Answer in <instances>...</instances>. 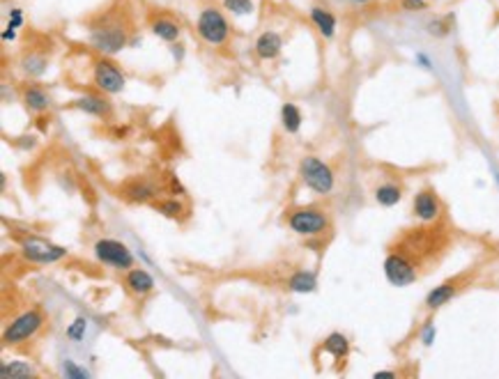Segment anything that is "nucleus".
<instances>
[{
    "instance_id": "19",
    "label": "nucleus",
    "mask_w": 499,
    "mask_h": 379,
    "mask_svg": "<svg viewBox=\"0 0 499 379\" xmlns=\"http://www.w3.org/2000/svg\"><path fill=\"white\" fill-rule=\"evenodd\" d=\"M308 17H311L313 26L317 28V33H320L324 40H334L336 37V30H338V19L336 14L327 10V7H320L315 5L311 7V12H308Z\"/></svg>"
},
{
    "instance_id": "16",
    "label": "nucleus",
    "mask_w": 499,
    "mask_h": 379,
    "mask_svg": "<svg viewBox=\"0 0 499 379\" xmlns=\"http://www.w3.org/2000/svg\"><path fill=\"white\" fill-rule=\"evenodd\" d=\"M405 184L400 179H384L373 188V198L380 207H396L403 200Z\"/></svg>"
},
{
    "instance_id": "36",
    "label": "nucleus",
    "mask_w": 499,
    "mask_h": 379,
    "mask_svg": "<svg viewBox=\"0 0 499 379\" xmlns=\"http://www.w3.org/2000/svg\"><path fill=\"white\" fill-rule=\"evenodd\" d=\"M171 191L173 193H180V195H184L187 191H184V186L180 184V179L175 177V175H171Z\"/></svg>"
},
{
    "instance_id": "10",
    "label": "nucleus",
    "mask_w": 499,
    "mask_h": 379,
    "mask_svg": "<svg viewBox=\"0 0 499 379\" xmlns=\"http://www.w3.org/2000/svg\"><path fill=\"white\" fill-rule=\"evenodd\" d=\"M442 200L433 186H423L412 198V216L419 223H437L442 218Z\"/></svg>"
},
{
    "instance_id": "34",
    "label": "nucleus",
    "mask_w": 499,
    "mask_h": 379,
    "mask_svg": "<svg viewBox=\"0 0 499 379\" xmlns=\"http://www.w3.org/2000/svg\"><path fill=\"white\" fill-rule=\"evenodd\" d=\"M17 145H21V147H30V150H33L35 145H37V138H35V136H21V138H17Z\"/></svg>"
},
{
    "instance_id": "29",
    "label": "nucleus",
    "mask_w": 499,
    "mask_h": 379,
    "mask_svg": "<svg viewBox=\"0 0 499 379\" xmlns=\"http://www.w3.org/2000/svg\"><path fill=\"white\" fill-rule=\"evenodd\" d=\"M63 373L70 377V379H88V377H90L88 370L79 368L74 361H65V363H63Z\"/></svg>"
},
{
    "instance_id": "30",
    "label": "nucleus",
    "mask_w": 499,
    "mask_h": 379,
    "mask_svg": "<svg viewBox=\"0 0 499 379\" xmlns=\"http://www.w3.org/2000/svg\"><path fill=\"white\" fill-rule=\"evenodd\" d=\"M435 336H437V329H435V324H433V320H428L426 324H423L421 327V331H419V338H421V343L426 345V347H430L435 343Z\"/></svg>"
},
{
    "instance_id": "18",
    "label": "nucleus",
    "mask_w": 499,
    "mask_h": 379,
    "mask_svg": "<svg viewBox=\"0 0 499 379\" xmlns=\"http://www.w3.org/2000/svg\"><path fill=\"white\" fill-rule=\"evenodd\" d=\"M122 283H125V287H127V290H129L132 294H136V297H148V294L155 290V278H152V274H150V271H145V269H134V267H132V269L125 274Z\"/></svg>"
},
{
    "instance_id": "6",
    "label": "nucleus",
    "mask_w": 499,
    "mask_h": 379,
    "mask_svg": "<svg viewBox=\"0 0 499 379\" xmlns=\"http://www.w3.org/2000/svg\"><path fill=\"white\" fill-rule=\"evenodd\" d=\"M196 35H198L207 47H223L230 35V26L228 21H225L223 12L216 10V7H205V10L198 14V21H196Z\"/></svg>"
},
{
    "instance_id": "12",
    "label": "nucleus",
    "mask_w": 499,
    "mask_h": 379,
    "mask_svg": "<svg viewBox=\"0 0 499 379\" xmlns=\"http://www.w3.org/2000/svg\"><path fill=\"white\" fill-rule=\"evenodd\" d=\"M21 104H24L26 111L33 113V115H42V113H47L51 108V95L42 86H37V83H26V86L21 88Z\"/></svg>"
},
{
    "instance_id": "3",
    "label": "nucleus",
    "mask_w": 499,
    "mask_h": 379,
    "mask_svg": "<svg viewBox=\"0 0 499 379\" xmlns=\"http://www.w3.org/2000/svg\"><path fill=\"white\" fill-rule=\"evenodd\" d=\"M288 227L292 232H297L299 237H320L331 227L329 211H324L322 207H297L290 209L288 216Z\"/></svg>"
},
{
    "instance_id": "17",
    "label": "nucleus",
    "mask_w": 499,
    "mask_h": 379,
    "mask_svg": "<svg viewBox=\"0 0 499 379\" xmlns=\"http://www.w3.org/2000/svg\"><path fill=\"white\" fill-rule=\"evenodd\" d=\"M150 30H152L155 37H159L161 42H168V44H175L180 40V35H182V26H180V21L168 17V14L152 17V21H150Z\"/></svg>"
},
{
    "instance_id": "2",
    "label": "nucleus",
    "mask_w": 499,
    "mask_h": 379,
    "mask_svg": "<svg viewBox=\"0 0 499 379\" xmlns=\"http://www.w3.org/2000/svg\"><path fill=\"white\" fill-rule=\"evenodd\" d=\"M129 24H127L125 14H104L97 24L90 28V44L102 56H118L120 51L127 49L129 44Z\"/></svg>"
},
{
    "instance_id": "22",
    "label": "nucleus",
    "mask_w": 499,
    "mask_h": 379,
    "mask_svg": "<svg viewBox=\"0 0 499 379\" xmlns=\"http://www.w3.org/2000/svg\"><path fill=\"white\" fill-rule=\"evenodd\" d=\"M155 209L166 218H173V221H182V218L189 216V207L180 200V198H166L155 202Z\"/></svg>"
},
{
    "instance_id": "13",
    "label": "nucleus",
    "mask_w": 499,
    "mask_h": 379,
    "mask_svg": "<svg viewBox=\"0 0 499 379\" xmlns=\"http://www.w3.org/2000/svg\"><path fill=\"white\" fill-rule=\"evenodd\" d=\"M283 51V37L276 33V30H264L260 33V37L253 44V53L255 58L262 60V63H269V60H276Z\"/></svg>"
},
{
    "instance_id": "14",
    "label": "nucleus",
    "mask_w": 499,
    "mask_h": 379,
    "mask_svg": "<svg viewBox=\"0 0 499 379\" xmlns=\"http://www.w3.org/2000/svg\"><path fill=\"white\" fill-rule=\"evenodd\" d=\"M109 95H95V92H88V95H83L79 97V99H74L72 106L77 111H83V113H88V115H95V118H104V120H109L113 115V106L111 102L106 99Z\"/></svg>"
},
{
    "instance_id": "8",
    "label": "nucleus",
    "mask_w": 499,
    "mask_h": 379,
    "mask_svg": "<svg viewBox=\"0 0 499 379\" xmlns=\"http://www.w3.org/2000/svg\"><path fill=\"white\" fill-rule=\"evenodd\" d=\"M93 83L100 92L113 97L127 88V76L118 67V63H113L111 56H102L93 63Z\"/></svg>"
},
{
    "instance_id": "38",
    "label": "nucleus",
    "mask_w": 499,
    "mask_h": 379,
    "mask_svg": "<svg viewBox=\"0 0 499 379\" xmlns=\"http://www.w3.org/2000/svg\"><path fill=\"white\" fill-rule=\"evenodd\" d=\"M173 56H175L177 60L182 58V44H173Z\"/></svg>"
},
{
    "instance_id": "25",
    "label": "nucleus",
    "mask_w": 499,
    "mask_h": 379,
    "mask_svg": "<svg viewBox=\"0 0 499 379\" xmlns=\"http://www.w3.org/2000/svg\"><path fill=\"white\" fill-rule=\"evenodd\" d=\"M301 122H304V118H301V111L297 104H283L281 106V124L288 134H297L301 129Z\"/></svg>"
},
{
    "instance_id": "26",
    "label": "nucleus",
    "mask_w": 499,
    "mask_h": 379,
    "mask_svg": "<svg viewBox=\"0 0 499 379\" xmlns=\"http://www.w3.org/2000/svg\"><path fill=\"white\" fill-rule=\"evenodd\" d=\"M451 21L453 17L449 14V17H444V19H433V21H428L426 24V30H428V35L430 37H435V40H444V37H449L451 35Z\"/></svg>"
},
{
    "instance_id": "1",
    "label": "nucleus",
    "mask_w": 499,
    "mask_h": 379,
    "mask_svg": "<svg viewBox=\"0 0 499 379\" xmlns=\"http://www.w3.org/2000/svg\"><path fill=\"white\" fill-rule=\"evenodd\" d=\"M451 244V232L440 221L421 223L419 227L400 232L384 257V276L394 287H407L426 276L442 262Z\"/></svg>"
},
{
    "instance_id": "7",
    "label": "nucleus",
    "mask_w": 499,
    "mask_h": 379,
    "mask_svg": "<svg viewBox=\"0 0 499 379\" xmlns=\"http://www.w3.org/2000/svg\"><path fill=\"white\" fill-rule=\"evenodd\" d=\"M44 327V313L40 308H30L26 313L17 315L14 320L7 324L3 331V345L5 347H14L24 340L33 338L37 331Z\"/></svg>"
},
{
    "instance_id": "35",
    "label": "nucleus",
    "mask_w": 499,
    "mask_h": 379,
    "mask_svg": "<svg viewBox=\"0 0 499 379\" xmlns=\"http://www.w3.org/2000/svg\"><path fill=\"white\" fill-rule=\"evenodd\" d=\"M17 40V28L7 24V28L3 30V42H14Z\"/></svg>"
},
{
    "instance_id": "31",
    "label": "nucleus",
    "mask_w": 499,
    "mask_h": 379,
    "mask_svg": "<svg viewBox=\"0 0 499 379\" xmlns=\"http://www.w3.org/2000/svg\"><path fill=\"white\" fill-rule=\"evenodd\" d=\"M400 10L403 12H426L428 0H400Z\"/></svg>"
},
{
    "instance_id": "28",
    "label": "nucleus",
    "mask_w": 499,
    "mask_h": 379,
    "mask_svg": "<svg viewBox=\"0 0 499 379\" xmlns=\"http://www.w3.org/2000/svg\"><path fill=\"white\" fill-rule=\"evenodd\" d=\"M88 324H90V322L86 320V317H77V320H74L70 327H67V338L74 340V343H79V340L86 338Z\"/></svg>"
},
{
    "instance_id": "23",
    "label": "nucleus",
    "mask_w": 499,
    "mask_h": 379,
    "mask_svg": "<svg viewBox=\"0 0 499 379\" xmlns=\"http://www.w3.org/2000/svg\"><path fill=\"white\" fill-rule=\"evenodd\" d=\"M317 287V276L313 271H294L288 278V290L297 294H311Z\"/></svg>"
},
{
    "instance_id": "15",
    "label": "nucleus",
    "mask_w": 499,
    "mask_h": 379,
    "mask_svg": "<svg viewBox=\"0 0 499 379\" xmlns=\"http://www.w3.org/2000/svg\"><path fill=\"white\" fill-rule=\"evenodd\" d=\"M122 195L129 202H136V204H148L159 198L157 193V186L152 182H148L145 177H134L129 179L127 184L122 186Z\"/></svg>"
},
{
    "instance_id": "21",
    "label": "nucleus",
    "mask_w": 499,
    "mask_h": 379,
    "mask_svg": "<svg viewBox=\"0 0 499 379\" xmlns=\"http://www.w3.org/2000/svg\"><path fill=\"white\" fill-rule=\"evenodd\" d=\"M320 350L324 354L334 356L336 361H345L347 356H350V340H347V336H343V333L334 331V333H329V336L322 340Z\"/></svg>"
},
{
    "instance_id": "32",
    "label": "nucleus",
    "mask_w": 499,
    "mask_h": 379,
    "mask_svg": "<svg viewBox=\"0 0 499 379\" xmlns=\"http://www.w3.org/2000/svg\"><path fill=\"white\" fill-rule=\"evenodd\" d=\"M10 26H14L17 30L24 26V10L21 7H12L10 10Z\"/></svg>"
},
{
    "instance_id": "5",
    "label": "nucleus",
    "mask_w": 499,
    "mask_h": 379,
    "mask_svg": "<svg viewBox=\"0 0 499 379\" xmlns=\"http://www.w3.org/2000/svg\"><path fill=\"white\" fill-rule=\"evenodd\" d=\"M299 177L317 195H329L336 186L334 170H331L322 159H317L313 154H308L299 161Z\"/></svg>"
},
{
    "instance_id": "39",
    "label": "nucleus",
    "mask_w": 499,
    "mask_h": 379,
    "mask_svg": "<svg viewBox=\"0 0 499 379\" xmlns=\"http://www.w3.org/2000/svg\"><path fill=\"white\" fill-rule=\"evenodd\" d=\"M350 3H354V5H368V3H373V0H350Z\"/></svg>"
},
{
    "instance_id": "20",
    "label": "nucleus",
    "mask_w": 499,
    "mask_h": 379,
    "mask_svg": "<svg viewBox=\"0 0 499 379\" xmlns=\"http://www.w3.org/2000/svg\"><path fill=\"white\" fill-rule=\"evenodd\" d=\"M19 67L28 79H40V76H44L49 70V58L40 51H26L24 56H21Z\"/></svg>"
},
{
    "instance_id": "33",
    "label": "nucleus",
    "mask_w": 499,
    "mask_h": 379,
    "mask_svg": "<svg viewBox=\"0 0 499 379\" xmlns=\"http://www.w3.org/2000/svg\"><path fill=\"white\" fill-rule=\"evenodd\" d=\"M414 60H417V65L419 67H423V70H433V60H430L426 53H417V56H414Z\"/></svg>"
},
{
    "instance_id": "24",
    "label": "nucleus",
    "mask_w": 499,
    "mask_h": 379,
    "mask_svg": "<svg viewBox=\"0 0 499 379\" xmlns=\"http://www.w3.org/2000/svg\"><path fill=\"white\" fill-rule=\"evenodd\" d=\"M0 375H3V379H10V377H37L40 373L28 361H3L0 363Z\"/></svg>"
},
{
    "instance_id": "9",
    "label": "nucleus",
    "mask_w": 499,
    "mask_h": 379,
    "mask_svg": "<svg viewBox=\"0 0 499 379\" xmlns=\"http://www.w3.org/2000/svg\"><path fill=\"white\" fill-rule=\"evenodd\" d=\"M93 253L102 264H106V267H116V269H132L134 267L132 248L118 239H109V237L100 239L95 244Z\"/></svg>"
},
{
    "instance_id": "4",
    "label": "nucleus",
    "mask_w": 499,
    "mask_h": 379,
    "mask_svg": "<svg viewBox=\"0 0 499 379\" xmlns=\"http://www.w3.org/2000/svg\"><path fill=\"white\" fill-rule=\"evenodd\" d=\"M19 248H21V255H24L28 262H35V264H56L67 257L65 246H58L53 244V241L40 237V234H30V232L19 234Z\"/></svg>"
},
{
    "instance_id": "37",
    "label": "nucleus",
    "mask_w": 499,
    "mask_h": 379,
    "mask_svg": "<svg viewBox=\"0 0 499 379\" xmlns=\"http://www.w3.org/2000/svg\"><path fill=\"white\" fill-rule=\"evenodd\" d=\"M375 379H382V377H398L396 370H377V373H373Z\"/></svg>"
},
{
    "instance_id": "11",
    "label": "nucleus",
    "mask_w": 499,
    "mask_h": 379,
    "mask_svg": "<svg viewBox=\"0 0 499 379\" xmlns=\"http://www.w3.org/2000/svg\"><path fill=\"white\" fill-rule=\"evenodd\" d=\"M470 276H472V271H465V274L453 276L449 280H444V283H440L437 287H433V290L426 294V301H423L426 310L433 313V310H440L442 306H447L460 290H465L467 283H470Z\"/></svg>"
},
{
    "instance_id": "27",
    "label": "nucleus",
    "mask_w": 499,
    "mask_h": 379,
    "mask_svg": "<svg viewBox=\"0 0 499 379\" xmlns=\"http://www.w3.org/2000/svg\"><path fill=\"white\" fill-rule=\"evenodd\" d=\"M223 10L235 14V17H248L255 10L253 0H223Z\"/></svg>"
}]
</instances>
